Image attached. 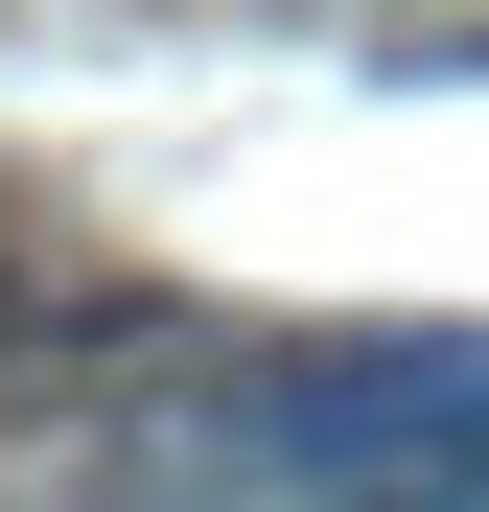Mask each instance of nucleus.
<instances>
[{
	"mask_svg": "<svg viewBox=\"0 0 489 512\" xmlns=\"http://www.w3.org/2000/svg\"><path fill=\"white\" fill-rule=\"evenodd\" d=\"M373 24H396V0H373Z\"/></svg>",
	"mask_w": 489,
	"mask_h": 512,
	"instance_id": "1",
	"label": "nucleus"
}]
</instances>
